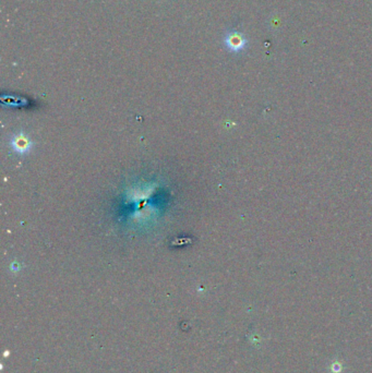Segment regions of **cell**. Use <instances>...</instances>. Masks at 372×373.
<instances>
[{
    "label": "cell",
    "instance_id": "obj_1",
    "mask_svg": "<svg viewBox=\"0 0 372 373\" xmlns=\"http://www.w3.org/2000/svg\"><path fill=\"white\" fill-rule=\"evenodd\" d=\"M11 144L19 153H26L31 150L32 142L25 136H17L12 139Z\"/></svg>",
    "mask_w": 372,
    "mask_h": 373
},
{
    "label": "cell",
    "instance_id": "obj_2",
    "mask_svg": "<svg viewBox=\"0 0 372 373\" xmlns=\"http://www.w3.org/2000/svg\"><path fill=\"white\" fill-rule=\"evenodd\" d=\"M227 44L229 45V47L232 49L238 50V49H241L243 47L244 41L240 35H232L228 39Z\"/></svg>",
    "mask_w": 372,
    "mask_h": 373
}]
</instances>
